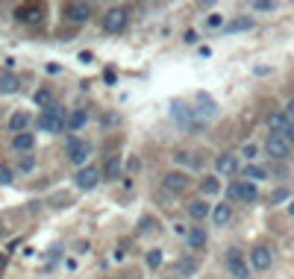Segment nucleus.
I'll list each match as a JSON object with an SVG mask.
<instances>
[{"instance_id": "obj_1", "label": "nucleus", "mask_w": 294, "mask_h": 279, "mask_svg": "<svg viewBox=\"0 0 294 279\" xmlns=\"http://www.w3.org/2000/svg\"><path fill=\"white\" fill-rule=\"evenodd\" d=\"M35 124H38V129H44V132H59V129L68 124V112L59 109V106H50V109H44V112L38 115Z\"/></svg>"}, {"instance_id": "obj_2", "label": "nucleus", "mask_w": 294, "mask_h": 279, "mask_svg": "<svg viewBox=\"0 0 294 279\" xmlns=\"http://www.w3.org/2000/svg\"><path fill=\"white\" fill-rule=\"evenodd\" d=\"M171 118L183 126V129H203V118H197V112L189 109L186 103H174L171 106Z\"/></svg>"}, {"instance_id": "obj_3", "label": "nucleus", "mask_w": 294, "mask_h": 279, "mask_svg": "<svg viewBox=\"0 0 294 279\" xmlns=\"http://www.w3.org/2000/svg\"><path fill=\"white\" fill-rule=\"evenodd\" d=\"M124 27H127V9H121V6L109 9L106 18H103V30L106 32H121Z\"/></svg>"}, {"instance_id": "obj_4", "label": "nucleus", "mask_w": 294, "mask_h": 279, "mask_svg": "<svg viewBox=\"0 0 294 279\" xmlns=\"http://www.w3.org/2000/svg\"><path fill=\"white\" fill-rule=\"evenodd\" d=\"M229 194L238 197L241 203H253V200L259 197V188H256V183L244 180V183H232V186H229Z\"/></svg>"}, {"instance_id": "obj_5", "label": "nucleus", "mask_w": 294, "mask_h": 279, "mask_svg": "<svg viewBox=\"0 0 294 279\" xmlns=\"http://www.w3.org/2000/svg\"><path fill=\"white\" fill-rule=\"evenodd\" d=\"M227 268L235 279H247V262H244L241 250H227Z\"/></svg>"}, {"instance_id": "obj_6", "label": "nucleus", "mask_w": 294, "mask_h": 279, "mask_svg": "<svg viewBox=\"0 0 294 279\" xmlns=\"http://www.w3.org/2000/svg\"><path fill=\"white\" fill-rule=\"evenodd\" d=\"M265 150H268V156H274V159H286L289 150H292V144H289L283 135H271L268 144H265Z\"/></svg>"}, {"instance_id": "obj_7", "label": "nucleus", "mask_w": 294, "mask_h": 279, "mask_svg": "<svg viewBox=\"0 0 294 279\" xmlns=\"http://www.w3.org/2000/svg\"><path fill=\"white\" fill-rule=\"evenodd\" d=\"M98 183H100L98 168H80V174H77V188H83V191H92Z\"/></svg>"}, {"instance_id": "obj_8", "label": "nucleus", "mask_w": 294, "mask_h": 279, "mask_svg": "<svg viewBox=\"0 0 294 279\" xmlns=\"http://www.w3.org/2000/svg\"><path fill=\"white\" fill-rule=\"evenodd\" d=\"M68 159H71L74 165H83V162L89 159V144H83L80 138H71V144H68Z\"/></svg>"}, {"instance_id": "obj_9", "label": "nucleus", "mask_w": 294, "mask_h": 279, "mask_svg": "<svg viewBox=\"0 0 294 279\" xmlns=\"http://www.w3.org/2000/svg\"><path fill=\"white\" fill-rule=\"evenodd\" d=\"M289 126H292L289 115H283V112L268 115V129H271V135H286V129H289Z\"/></svg>"}, {"instance_id": "obj_10", "label": "nucleus", "mask_w": 294, "mask_h": 279, "mask_svg": "<svg viewBox=\"0 0 294 279\" xmlns=\"http://www.w3.org/2000/svg\"><path fill=\"white\" fill-rule=\"evenodd\" d=\"M189 186V180H186V174H168L162 180V188L168 191V194H180L183 188Z\"/></svg>"}, {"instance_id": "obj_11", "label": "nucleus", "mask_w": 294, "mask_h": 279, "mask_svg": "<svg viewBox=\"0 0 294 279\" xmlns=\"http://www.w3.org/2000/svg\"><path fill=\"white\" fill-rule=\"evenodd\" d=\"M250 262H253L256 271H268V268H271V250L268 247H256L253 253H250Z\"/></svg>"}, {"instance_id": "obj_12", "label": "nucleus", "mask_w": 294, "mask_h": 279, "mask_svg": "<svg viewBox=\"0 0 294 279\" xmlns=\"http://www.w3.org/2000/svg\"><path fill=\"white\" fill-rule=\"evenodd\" d=\"M68 18L71 21H89V15H92V6L89 3H68Z\"/></svg>"}, {"instance_id": "obj_13", "label": "nucleus", "mask_w": 294, "mask_h": 279, "mask_svg": "<svg viewBox=\"0 0 294 279\" xmlns=\"http://www.w3.org/2000/svg\"><path fill=\"white\" fill-rule=\"evenodd\" d=\"M215 165H218V171H221L224 177H232V174L238 171V162H235V156H221Z\"/></svg>"}, {"instance_id": "obj_14", "label": "nucleus", "mask_w": 294, "mask_h": 279, "mask_svg": "<svg viewBox=\"0 0 294 279\" xmlns=\"http://www.w3.org/2000/svg\"><path fill=\"white\" fill-rule=\"evenodd\" d=\"M33 144H35L33 132H21V135L12 138V147H15V150H33Z\"/></svg>"}, {"instance_id": "obj_15", "label": "nucleus", "mask_w": 294, "mask_h": 279, "mask_svg": "<svg viewBox=\"0 0 294 279\" xmlns=\"http://www.w3.org/2000/svg\"><path fill=\"white\" fill-rule=\"evenodd\" d=\"M229 217H232V209H229L227 203H221V206H215V212H212V220L218 223V226H227Z\"/></svg>"}, {"instance_id": "obj_16", "label": "nucleus", "mask_w": 294, "mask_h": 279, "mask_svg": "<svg viewBox=\"0 0 294 279\" xmlns=\"http://www.w3.org/2000/svg\"><path fill=\"white\" fill-rule=\"evenodd\" d=\"M203 244H206V232H203L200 226H192V229H189V247L200 250Z\"/></svg>"}, {"instance_id": "obj_17", "label": "nucleus", "mask_w": 294, "mask_h": 279, "mask_svg": "<svg viewBox=\"0 0 294 279\" xmlns=\"http://www.w3.org/2000/svg\"><path fill=\"white\" fill-rule=\"evenodd\" d=\"M189 215L195 217V220H203V217L209 215V203H203V200H192V203H189Z\"/></svg>"}, {"instance_id": "obj_18", "label": "nucleus", "mask_w": 294, "mask_h": 279, "mask_svg": "<svg viewBox=\"0 0 294 279\" xmlns=\"http://www.w3.org/2000/svg\"><path fill=\"white\" fill-rule=\"evenodd\" d=\"M86 121H89V115H86L83 109H77V112H71V115H68V129H74V132H77V129H83V126H86Z\"/></svg>"}, {"instance_id": "obj_19", "label": "nucleus", "mask_w": 294, "mask_h": 279, "mask_svg": "<svg viewBox=\"0 0 294 279\" xmlns=\"http://www.w3.org/2000/svg\"><path fill=\"white\" fill-rule=\"evenodd\" d=\"M27 124H30V118H27L24 112H15V115L9 118V129H12V132H18V135L27 129Z\"/></svg>"}, {"instance_id": "obj_20", "label": "nucleus", "mask_w": 294, "mask_h": 279, "mask_svg": "<svg viewBox=\"0 0 294 279\" xmlns=\"http://www.w3.org/2000/svg\"><path fill=\"white\" fill-rule=\"evenodd\" d=\"M177 274H180V277H195L197 262L195 259H180V262H177Z\"/></svg>"}, {"instance_id": "obj_21", "label": "nucleus", "mask_w": 294, "mask_h": 279, "mask_svg": "<svg viewBox=\"0 0 294 279\" xmlns=\"http://www.w3.org/2000/svg\"><path fill=\"white\" fill-rule=\"evenodd\" d=\"M18 92V80L12 74H3L0 77V94H15Z\"/></svg>"}, {"instance_id": "obj_22", "label": "nucleus", "mask_w": 294, "mask_h": 279, "mask_svg": "<svg viewBox=\"0 0 294 279\" xmlns=\"http://www.w3.org/2000/svg\"><path fill=\"white\" fill-rule=\"evenodd\" d=\"M103 174H106V180H118V174H121V159H118V156H112V159L106 162Z\"/></svg>"}, {"instance_id": "obj_23", "label": "nucleus", "mask_w": 294, "mask_h": 279, "mask_svg": "<svg viewBox=\"0 0 294 279\" xmlns=\"http://www.w3.org/2000/svg\"><path fill=\"white\" fill-rule=\"evenodd\" d=\"M18 18H21V21H38V18H41V9H38V6H21V9H18Z\"/></svg>"}, {"instance_id": "obj_24", "label": "nucleus", "mask_w": 294, "mask_h": 279, "mask_svg": "<svg viewBox=\"0 0 294 279\" xmlns=\"http://www.w3.org/2000/svg\"><path fill=\"white\" fill-rule=\"evenodd\" d=\"M244 177H247L250 183H256V180H265L268 174H265V168H259V165H247V168H244Z\"/></svg>"}, {"instance_id": "obj_25", "label": "nucleus", "mask_w": 294, "mask_h": 279, "mask_svg": "<svg viewBox=\"0 0 294 279\" xmlns=\"http://www.w3.org/2000/svg\"><path fill=\"white\" fill-rule=\"evenodd\" d=\"M200 191H203V194H218V191H221V183H218L215 177H206V180L200 183Z\"/></svg>"}, {"instance_id": "obj_26", "label": "nucleus", "mask_w": 294, "mask_h": 279, "mask_svg": "<svg viewBox=\"0 0 294 279\" xmlns=\"http://www.w3.org/2000/svg\"><path fill=\"white\" fill-rule=\"evenodd\" d=\"M197 103H203V115H206V118H212V115H215V103H212V97H209V94H197Z\"/></svg>"}, {"instance_id": "obj_27", "label": "nucleus", "mask_w": 294, "mask_h": 279, "mask_svg": "<svg viewBox=\"0 0 294 279\" xmlns=\"http://www.w3.org/2000/svg\"><path fill=\"white\" fill-rule=\"evenodd\" d=\"M162 265V250H150L147 253V268H159Z\"/></svg>"}, {"instance_id": "obj_28", "label": "nucleus", "mask_w": 294, "mask_h": 279, "mask_svg": "<svg viewBox=\"0 0 294 279\" xmlns=\"http://www.w3.org/2000/svg\"><path fill=\"white\" fill-rule=\"evenodd\" d=\"M35 103H38V106H47V109H50V92H47V89H41V92H35V97H33Z\"/></svg>"}, {"instance_id": "obj_29", "label": "nucleus", "mask_w": 294, "mask_h": 279, "mask_svg": "<svg viewBox=\"0 0 294 279\" xmlns=\"http://www.w3.org/2000/svg\"><path fill=\"white\" fill-rule=\"evenodd\" d=\"M0 183H3V186H9V183H12V168H9V165H3V162H0Z\"/></svg>"}, {"instance_id": "obj_30", "label": "nucleus", "mask_w": 294, "mask_h": 279, "mask_svg": "<svg viewBox=\"0 0 294 279\" xmlns=\"http://www.w3.org/2000/svg\"><path fill=\"white\" fill-rule=\"evenodd\" d=\"M247 27H250V21H247V18H238V21H232V24H229L227 30L235 32V30H247Z\"/></svg>"}, {"instance_id": "obj_31", "label": "nucleus", "mask_w": 294, "mask_h": 279, "mask_svg": "<svg viewBox=\"0 0 294 279\" xmlns=\"http://www.w3.org/2000/svg\"><path fill=\"white\" fill-rule=\"evenodd\" d=\"M283 200H289V191H286V188H277V191L271 194V203H283Z\"/></svg>"}, {"instance_id": "obj_32", "label": "nucleus", "mask_w": 294, "mask_h": 279, "mask_svg": "<svg viewBox=\"0 0 294 279\" xmlns=\"http://www.w3.org/2000/svg\"><path fill=\"white\" fill-rule=\"evenodd\" d=\"M253 9H256V12H271V9H274V3H271V0H256V3H253Z\"/></svg>"}, {"instance_id": "obj_33", "label": "nucleus", "mask_w": 294, "mask_h": 279, "mask_svg": "<svg viewBox=\"0 0 294 279\" xmlns=\"http://www.w3.org/2000/svg\"><path fill=\"white\" fill-rule=\"evenodd\" d=\"M150 229H156V220L144 217V220H141V232H150Z\"/></svg>"}, {"instance_id": "obj_34", "label": "nucleus", "mask_w": 294, "mask_h": 279, "mask_svg": "<svg viewBox=\"0 0 294 279\" xmlns=\"http://www.w3.org/2000/svg\"><path fill=\"white\" fill-rule=\"evenodd\" d=\"M283 138H286V141H289V144L294 147V124L289 126V129H286V135H283Z\"/></svg>"}, {"instance_id": "obj_35", "label": "nucleus", "mask_w": 294, "mask_h": 279, "mask_svg": "<svg viewBox=\"0 0 294 279\" xmlns=\"http://www.w3.org/2000/svg\"><path fill=\"white\" fill-rule=\"evenodd\" d=\"M241 153L247 156V159H250V156H256V144H244V150H241Z\"/></svg>"}, {"instance_id": "obj_36", "label": "nucleus", "mask_w": 294, "mask_h": 279, "mask_svg": "<svg viewBox=\"0 0 294 279\" xmlns=\"http://www.w3.org/2000/svg\"><path fill=\"white\" fill-rule=\"evenodd\" d=\"M286 112H289V115L294 118V97H292V103H289V109H286Z\"/></svg>"}, {"instance_id": "obj_37", "label": "nucleus", "mask_w": 294, "mask_h": 279, "mask_svg": "<svg viewBox=\"0 0 294 279\" xmlns=\"http://www.w3.org/2000/svg\"><path fill=\"white\" fill-rule=\"evenodd\" d=\"M289 212H292V215H294V203H292V206H289Z\"/></svg>"}]
</instances>
